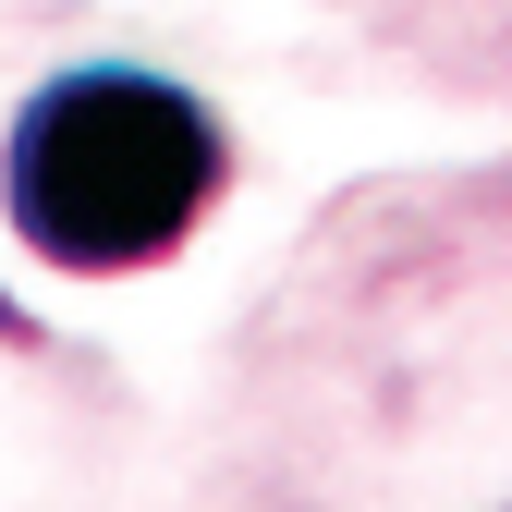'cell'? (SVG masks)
<instances>
[{"label": "cell", "mask_w": 512, "mask_h": 512, "mask_svg": "<svg viewBox=\"0 0 512 512\" xmlns=\"http://www.w3.org/2000/svg\"><path fill=\"white\" fill-rule=\"evenodd\" d=\"M220 171H232V147L183 86L86 61V74H49L25 98L0 208L49 269H147L208 220Z\"/></svg>", "instance_id": "cell-1"}]
</instances>
